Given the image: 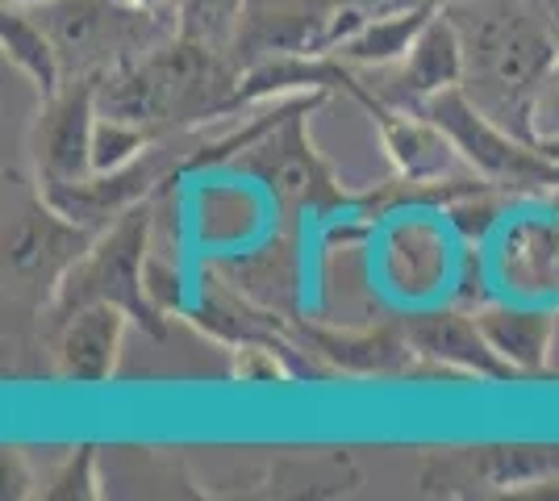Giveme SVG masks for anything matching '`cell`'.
<instances>
[{
  "label": "cell",
  "mask_w": 559,
  "mask_h": 501,
  "mask_svg": "<svg viewBox=\"0 0 559 501\" xmlns=\"http://www.w3.org/2000/svg\"><path fill=\"white\" fill-rule=\"evenodd\" d=\"M447 17L464 43V96L497 126L538 146L535 100L559 68V47L531 0H460ZM543 151V146H538Z\"/></svg>",
  "instance_id": "obj_1"
},
{
  "label": "cell",
  "mask_w": 559,
  "mask_h": 501,
  "mask_svg": "<svg viewBox=\"0 0 559 501\" xmlns=\"http://www.w3.org/2000/svg\"><path fill=\"white\" fill-rule=\"evenodd\" d=\"M151 210H155V201H142L117 217L114 226L100 230L93 251L75 263L68 281L59 285V297L50 306L55 318L75 310V306L109 301V306H121L151 334H164V313L146 297V255H151V239H155Z\"/></svg>",
  "instance_id": "obj_2"
},
{
  "label": "cell",
  "mask_w": 559,
  "mask_h": 501,
  "mask_svg": "<svg viewBox=\"0 0 559 501\" xmlns=\"http://www.w3.org/2000/svg\"><path fill=\"white\" fill-rule=\"evenodd\" d=\"M29 13L55 38L68 80L105 75L164 38V13H151L134 0H43Z\"/></svg>",
  "instance_id": "obj_3"
},
{
  "label": "cell",
  "mask_w": 559,
  "mask_h": 501,
  "mask_svg": "<svg viewBox=\"0 0 559 501\" xmlns=\"http://www.w3.org/2000/svg\"><path fill=\"white\" fill-rule=\"evenodd\" d=\"M318 100L322 93L301 96L272 130H263L255 143L230 159L238 171L255 176L288 214H297V210L330 214V210L347 205V192L338 189V180L330 176V167L322 164V155L313 151L309 134H305V118L318 109Z\"/></svg>",
  "instance_id": "obj_4"
},
{
  "label": "cell",
  "mask_w": 559,
  "mask_h": 501,
  "mask_svg": "<svg viewBox=\"0 0 559 501\" xmlns=\"http://www.w3.org/2000/svg\"><path fill=\"white\" fill-rule=\"evenodd\" d=\"M96 239H100L96 226L68 217L38 189V196L17 201L4 222V272L17 293H29L34 301L55 306L59 285L93 251Z\"/></svg>",
  "instance_id": "obj_5"
},
{
  "label": "cell",
  "mask_w": 559,
  "mask_h": 501,
  "mask_svg": "<svg viewBox=\"0 0 559 501\" xmlns=\"http://www.w3.org/2000/svg\"><path fill=\"white\" fill-rule=\"evenodd\" d=\"M359 29L343 0H242L230 55L247 72L267 59L334 55Z\"/></svg>",
  "instance_id": "obj_6"
},
{
  "label": "cell",
  "mask_w": 559,
  "mask_h": 501,
  "mask_svg": "<svg viewBox=\"0 0 559 501\" xmlns=\"http://www.w3.org/2000/svg\"><path fill=\"white\" fill-rule=\"evenodd\" d=\"M421 114L435 118L455 139L460 155L472 167V176H480L489 189H506V192L559 189V159H551L535 143H526V139L510 134L506 126L485 118L464 96V88H451V93L435 96Z\"/></svg>",
  "instance_id": "obj_7"
},
{
  "label": "cell",
  "mask_w": 559,
  "mask_h": 501,
  "mask_svg": "<svg viewBox=\"0 0 559 501\" xmlns=\"http://www.w3.org/2000/svg\"><path fill=\"white\" fill-rule=\"evenodd\" d=\"M359 100L368 114H372L376 130L384 139V151L393 159L401 184H414V189H439L443 180H464L467 159L460 155L455 139L447 134L435 118H426L421 109H401L372 96L368 84H359V93L350 96Z\"/></svg>",
  "instance_id": "obj_8"
},
{
  "label": "cell",
  "mask_w": 559,
  "mask_h": 501,
  "mask_svg": "<svg viewBox=\"0 0 559 501\" xmlns=\"http://www.w3.org/2000/svg\"><path fill=\"white\" fill-rule=\"evenodd\" d=\"M96 80L100 75H71L59 93L43 100V118L34 134V164L38 184H80L93 167L96 134Z\"/></svg>",
  "instance_id": "obj_9"
},
{
  "label": "cell",
  "mask_w": 559,
  "mask_h": 501,
  "mask_svg": "<svg viewBox=\"0 0 559 501\" xmlns=\"http://www.w3.org/2000/svg\"><path fill=\"white\" fill-rule=\"evenodd\" d=\"M380 72H384V80H376L368 88H372V96L401 105V109H426L435 96L464 88V43H460L455 22L439 9L421 25L409 55L393 68H380Z\"/></svg>",
  "instance_id": "obj_10"
},
{
  "label": "cell",
  "mask_w": 559,
  "mask_h": 501,
  "mask_svg": "<svg viewBox=\"0 0 559 501\" xmlns=\"http://www.w3.org/2000/svg\"><path fill=\"white\" fill-rule=\"evenodd\" d=\"M126 318L130 313L109 301L75 306L59 313V334H55V368L71 384H109L126 338Z\"/></svg>",
  "instance_id": "obj_11"
},
{
  "label": "cell",
  "mask_w": 559,
  "mask_h": 501,
  "mask_svg": "<svg viewBox=\"0 0 559 501\" xmlns=\"http://www.w3.org/2000/svg\"><path fill=\"white\" fill-rule=\"evenodd\" d=\"M405 334L414 343V351L421 359H435L451 372H464V377H480V381H518L506 359L497 356L476 313H460V310H435V313H418L405 322Z\"/></svg>",
  "instance_id": "obj_12"
},
{
  "label": "cell",
  "mask_w": 559,
  "mask_h": 501,
  "mask_svg": "<svg viewBox=\"0 0 559 501\" xmlns=\"http://www.w3.org/2000/svg\"><path fill=\"white\" fill-rule=\"evenodd\" d=\"M301 343L309 356L330 372H350V377H396L421 359L401 331H322V326H301Z\"/></svg>",
  "instance_id": "obj_13"
},
{
  "label": "cell",
  "mask_w": 559,
  "mask_h": 501,
  "mask_svg": "<svg viewBox=\"0 0 559 501\" xmlns=\"http://www.w3.org/2000/svg\"><path fill=\"white\" fill-rule=\"evenodd\" d=\"M480 331L497 347V356L510 363L518 377H538L551 356V338H556V313L547 306H510V301H492L476 310Z\"/></svg>",
  "instance_id": "obj_14"
},
{
  "label": "cell",
  "mask_w": 559,
  "mask_h": 501,
  "mask_svg": "<svg viewBox=\"0 0 559 501\" xmlns=\"http://www.w3.org/2000/svg\"><path fill=\"white\" fill-rule=\"evenodd\" d=\"M501 276L522 301L559 297V226L513 222L501 239Z\"/></svg>",
  "instance_id": "obj_15"
},
{
  "label": "cell",
  "mask_w": 559,
  "mask_h": 501,
  "mask_svg": "<svg viewBox=\"0 0 559 501\" xmlns=\"http://www.w3.org/2000/svg\"><path fill=\"white\" fill-rule=\"evenodd\" d=\"M0 47H4V59L17 68V72L29 75V84L38 88L43 100L59 93L68 84V68H63V55L55 47L43 22L34 13H17L4 4V17H0Z\"/></svg>",
  "instance_id": "obj_16"
},
{
  "label": "cell",
  "mask_w": 559,
  "mask_h": 501,
  "mask_svg": "<svg viewBox=\"0 0 559 501\" xmlns=\"http://www.w3.org/2000/svg\"><path fill=\"white\" fill-rule=\"evenodd\" d=\"M439 13V4H418V9H409V13H393V17H376V22H368L355 38H347L343 47L334 50L347 68H372V72H380V68H393V63H401L405 55H409V47H414V38L421 34V25L430 22Z\"/></svg>",
  "instance_id": "obj_17"
},
{
  "label": "cell",
  "mask_w": 559,
  "mask_h": 501,
  "mask_svg": "<svg viewBox=\"0 0 559 501\" xmlns=\"http://www.w3.org/2000/svg\"><path fill=\"white\" fill-rule=\"evenodd\" d=\"M472 468L492 489L559 485V443H492V448H476Z\"/></svg>",
  "instance_id": "obj_18"
},
{
  "label": "cell",
  "mask_w": 559,
  "mask_h": 501,
  "mask_svg": "<svg viewBox=\"0 0 559 501\" xmlns=\"http://www.w3.org/2000/svg\"><path fill=\"white\" fill-rule=\"evenodd\" d=\"M272 485H276L272 493H280V498H343L359 485V468L350 464V455L326 452L280 464Z\"/></svg>",
  "instance_id": "obj_19"
},
{
  "label": "cell",
  "mask_w": 559,
  "mask_h": 501,
  "mask_svg": "<svg viewBox=\"0 0 559 501\" xmlns=\"http://www.w3.org/2000/svg\"><path fill=\"white\" fill-rule=\"evenodd\" d=\"M242 0H176V34L230 50Z\"/></svg>",
  "instance_id": "obj_20"
},
{
  "label": "cell",
  "mask_w": 559,
  "mask_h": 501,
  "mask_svg": "<svg viewBox=\"0 0 559 501\" xmlns=\"http://www.w3.org/2000/svg\"><path fill=\"white\" fill-rule=\"evenodd\" d=\"M164 143L155 134H146L139 126L130 121H117V118H100L96 114V134H93V167L96 171H117V167L134 164L146 146Z\"/></svg>",
  "instance_id": "obj_21"
},
{
  "label": "cell",
  "mask_w": 559,
  "mask_h": 501,
  "mask_svg": "<svg viewBox=\"0 0 559 501\" xmlns=\"http://www.w3.org/2000/svg\"><path fill=\"white\" fill-rule=\"evenodd\" d=\"M100 489H96V448H80V452L71 455L68 464L50 477V489L47 498L50 501H88L96 498Z\"/></svg>",
  "instance_id": "obj_22"
},
{
  "label": "cell",
  "mask_w": 559,
  "mask_h": 501,
  "mask_svg": "<svg viewBox=\"0 0 559 501\" xmlns=\"http://www.w3.org/2000/svg\"><path fill=\"white\" fill-rule=\"evenodd\" d=\"M535 134H538V146L559 143V68L547 75V80H543V88H538Z\"/></svg>",
  "instance_id": "obj_23"
},
{
  "label": "cell",
  "mask_w": 559,
  "mask_h": 501,
  "mask_svg": "<svg viewBox=\"0 0 559 501\" xmlns=\"http://www.w3.org/2000/svg\"><path fill=\"white\" fill-rule=\"evenodd\" d=\"M347 4V13L355 17L359 25L376 22V17H393V13H409V9H418V4H435V0H343Z\"/></svg>",
  "instance_id": "obj_24"
},
{
  "label": "cell",
  "mask_w": 559,
  "mask_h": 501,
  "mask_svg": "<svg viewBox=\"0 0 559 501\" xmlns=\"http://www.w3.org/2000/svg\"><path fill=\"white\" fill-rule=\"evenodd\" d=\"M535 4V13L547 22V29H551V38H556V47H559V0H531Z\"/></svg>",
  "instance_id": "obj_25"
},
{
  "label": "cell",
  "mask_w": 559,
  "mask_h": 501,
  "mask_svg": "<svg viewBox=\"0 0 559 501\" xmlns=\"http://www.w3.org/2000/svg\"><path fill=\"white\" fill-rule=\"evenodd\" d=\"M142 9H151V13H167V9H176V0H134Z\"/></svg>",
  "instance_id": "obj_26"
},
{
  "label": "cell",
  "mask_w": 559,
  "mask_h": 501,
  "mask_svg": "<svg viewBox=\"0 0 559 501\" xmlns=\"http://www.w3.org/2000/svg\"><path fill=\"white\" fill-rule=\"evenodd\" d=\"M435 4H439V9H447V4H460V0H435Z\"/></svg>",
  "instance_id": "obj_27"
}]
</instances>
